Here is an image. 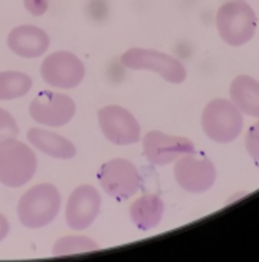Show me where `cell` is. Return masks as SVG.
Masks as SVG:
<instances>
[{"instance_id": "cell-1", "label": "cell", "mask_w": 259, "mask_h": 262, "mask_svg": "<svg viewBox=\"0 0 259 262\" xmlns=\"http://www.w3.org/2000/svg\"><path fill=\"white\" fill-rule=\"evenodd\" d=\"M60 192L54 184L42 183L26 191L18 202V220L26 228H42L60 210Z\"/></svg>"}, {"instance_id": "cell-2", "label": "cell", "mask_w": 259, "mask_h": 262, "mask_svg": "<svg viewBox=\"0 0 259 262\" xmlns=\"http://www.w3.org/2000/svg\"><path fill=\"white\" fill-rule=\"evenodd\" d=\"M38 160L30 145L16 137L0 142V183L7 187H21L36 174Z\"/></svg>"}, {"instance_id": "cell-3", "label": "cell", "mask_w": 259, "mask_h": 262, "mask_svg": "<svg viewBox=\"0 0 259 262\" xmlns=\"http://www.w3.org/2000/svg\"><path fill=\"white\" fill-rule=\"evenodd\" d=\"M257 18L245 0L223 4L217 12V30L220 38L230 46H243L253 39Z\"/></svg>"}, {"instance_id": "cell-4", "label": "cell", "mask_w": 259, "mask_h": 262, "mask_svg": "<svg viewBox=\"0 0 259 262\" xmlns=\"http://www.w3.org/2000/svg\"><path fill=\"white\" fill-rule=\"evenodd\" d=\"M202 129L217 143H230L243 130V116L228 99H212L202 113Z\"/></svg>"}, {"instance_id": "cell-5", "label": "cell", "mask_w": 259, "mask_h": 262, "mask_svg": "<svg viewBox=\"0 0 259 262\" xmlns=\"http://www.w3.org/2000/svg\"><path fill=\"white\" fill-rule=\"evenodd\" d=\"M121 62L124 67L131 70L155 72L169 83H183L186 80V69L181 62L169 54L160 51L132 48L122 54Z\"/></svg>"}, {"instance_id": "cell-6", "label": "cell", "mask_w": 259, "mask_h": 262, "mask_svg": "<svg viewBox=\"0 0 259 262\" xmlns=\"http://www.w3.org/2000/svg\"><path fill=\"white\" fill-rule=\"evenodd\" d=\"M98 181L103 191L118 201H126L140 189L139 169L132 161L124 158H114L104 163L98 173Z\"/></svg>"}, {"instance_id": "cell-7", "label": "cell", "mask_w": 259, "mask_h": 262, "mask_svg": "<svg viewBox=\"0 0 259 262\" xmlns=\"http://www.w3.org/2000/svg\"><path fill=\"white\" fill-rule=\"evenodd\" d=\"M41 77L51 86L64 90L75 88L85 78V66L72 52H52L42 60Z\"/></svg>"}, {"instance_id": "cell-8", "label": "cell", "mask_w": 259, "mask_h": 262, "mask_svg": "<svg viewBox=\"0 0 259 262\" xmlns=\"http://www.w3.org/2000/svg\"><path fill=\"white\" fill-rule=\"evenodd\" d=\"M30 116L38 124L49 125V127H62L75 116V103L67 95L41 92L30 103Z\"/></svg>"}, {"instance_id": "cell-9", "label": "cell", "mask_w": 259, "mask_h": 262, "mask_svg": "<svg viewBox=\"0 0 259 262\" xmlns=\"http://www.w3.org/2000/svg\"><path fill=\"white\" fill-rule=\"evenodd\" d=\"M101 132L114 145H132L140 139V125L132 113L121 106H104L98 111Z\"/></svg>"}, {"instance_id": "cell-10", "label": "cell", "mask_w": 259, "mask_h": 262, "mask_svg": "<svg viewBox=\"0 0 259 262\" xmlns=\"http://www.w3.org/2000/svg\"><path fill=\"white\" fill-rule=\"evenodd\" d=\"M191 153H196V147L186 137L168 135L162 130H150L144 137V157L155 166L169 165Z\"/></svg>"}, {"instance_id": "cell-11", "label": "cell", "mask_w": 259, "mask_h": 262, "mask_svg": "<svg viewBox=\"0 0 259 262\" xmlns=\"http://www.w3.org/2000/svg\"><path fill=\"white\" fill-rule=\"evenodd\" d=\"M175 178L184 191L202 194L213 186L217 178L215 166L207 158H196L194 153L183 155L176 160Z\"/></svg>"}, {"instance_id": "cell-12", "label": "cell", "mask_w": 259, "mask_h": 262, "mask_svg": "<svg viewBox=\"0 0 259 262\" xmlns=\"http://www.w3.org/2000/svg\"><path fill=\"white\" fill-rule=\"evenodd\" d=\"M101 209L100 192L90 184H83L74 189L66 207L67 225L75 231L87 230L92 227Z\"/></svg>"}, {"instance_id": "cell-13", "label": "cell", "mask_w": 259, "mask_h": 262, "mask_svg": "<svg viewBox=\"0 0 259 262\" xmlns=\"http://www.w3.org/2000/svg\"><path fill=\"white\" fill-rule=\"evenodd\" d=\"M8 48L16 56L25 59H34L42 56L49 48L48 33L33 25H21L10 31L7 39Z\"/></svg>"}, {"instance_id": "cell-14", "label": "cell", "mask_w": 259, "mask_h": 262, "mask_svg": "<svg viewBox=\"0 0 259 262\" xmlns=\"http://www.w3.org/2000/svg\"><path fill=\"white\" fill-rule=\"evenodd\" d=\"M28 142L34 148L46 153L48 157L59 158V160H70L77 155V148L69 139L62 135L44 130V129H30L28 130Z\"/></svg>"}, {"instance_id": "cell-15", "label": "cell", "mask_w": 259, "mask_h": 262, "mask_svg": "<svg viewBox=\"0 0 259 262\" xmlns=\"http://www.w3.org/2000/svg\"><path fill=\"white\" fill-rule=\"evenodd\" d=\"M165 212L163 201L155 194H145L131 205V220L140 231H148L162 222Z\"/></svg>"}, {"instance_id": "cell-16", "label": "cell", "mask_w": 259, "mask_h": 262, "mask_svg": "<svg viewBox=\"0 0 259 262\" xmlns=\"http://www.w3.org/2000/svg\"><path fill=\"white\" fill-rule=\"evenodd\" d=\"M230 98L241 113L259 117V82L253 77L240 75L230 85Z\"/></svg>"}, {"instance_id": "cell-17", "label": "cell", "mask_w": 259, "mask_h": 262, "mask_svg": "<svg viewBox=\"0 0 259 262\" xmlns=\"http://www.w3.org/2000/svg\"><path fill=\"white\" fill-rule=\"evenodd\" d=\"M33 80L23 72H0V101L21 98L30 92Z\"/></svg>"}, {"instance_id": "cell-18", "label": "cell", "mask_w": 259, "mask_h": 262, "mask_svg": "<svg viewBox=\"0 0 259 262\" xmlns=\"http://www.w3.org/2000/svg\"><path fill=\"white\" fill-rule=\"evenodd\" d=\"M98 245L87 236H66L56 241L54 248H52V254L54 256H70V254H78V252H87V251H96Z\"/></svg>"}, {"instance_id": "cell-19", "label": "cell", "mask_w": 259, "mask_h": 262, "mask_svg": "<svg viewBox=\"0 0 259 262\" xmlns=\"http://www.w3.org/2000/svg\"><path fill=\"white\" fill-rule=\"evenodd\" d=\"M18 125H16L15 117L5 111L4 107H0V142L5 139H12L18 135Z\"/></svg>"}, {"instance_id": "cell-20", "label": "cell", "mask_w": 259, "mask_h": 262, "mask_svg": "<svg viewBox=\"0 0 259 262\" xmlns=\"http://www.w3.org/2000/svg\"><path fill=\"white\" fill-rule=\"evenodd\" d=\"M246 150L259 165V121L254 122L246 134Z\"/></svg>"}, {"instance_id": "cell-21", "label": "cell", "mask_w": 259, "mask_h": 262, "mask_svg": "<svg viewBox=\"0 0 259 262\" xmlns=\"http://www.w3.org/2000/svg\"><path fill=\"white\" fill-rule=\"evenodd\" d=\"M48 0H25V8L34 16H41L48 10Z\"/></svg>"}, {"instance_id": "cell-22", "label": "cell", "mask_w": 259, "mask_h": 262, "mask_svg": "<svg viewBox=\"0 0 259 262\" xmlns=\"http://www.w3.org/2000/svg\"><path fill=\"white\" fill-rule=\"evenodd\" d=\"M8 231H10V223H8L4 213H0V241H4L7 238Z\"/></svg>"}]
</instances>
